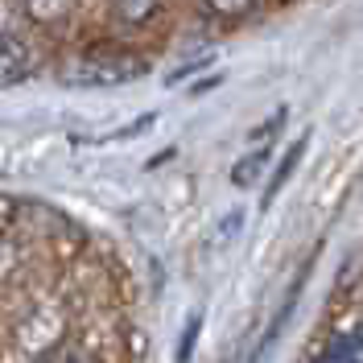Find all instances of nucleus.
Returning <instances> with one entry per match:
<instances>
[{
  "label": "nucleus",
  "mask_w": 363,
  "mask_h": 363,
  "mask_svg": "<svg viewBox=\"0 0 363 363\" xmlns=\"http://www.w3.org/2000/svg\"><path fill=\"white\" fill-rule=\"evenodd\" d=\"M29 70H33V45L13 29H0V91L25 83Z\"/></svg>",
  "instance_id": "3"
},
{
  "label": "nucleus",
  "mask_w": 363,
  "mask_h": 363,
  "mask_svg": "<svg viewBox=\"0 0 363 363\" xmlns=\"http://www.w3.org/2000/svg\"><path fill=\"white\" fill-rule=\"evenodd\" d=\"M264 165H269V149H260V153H248L244 161H235V165H231V186L248 190L252 182L264 174Z\"/></svg>",
  "instance_id": "7"
},
{
  "label": "nucleus",
  "mask_w": 363,
  "mask_h": 363,
  "mask_svg": "<svg viewBox=\"0 0 363 363\" xmlns=\"http://www.w3.org/2000/svg\"><path fill=\"white\" fill-rule=\"evenodd\" d=\"M21 4H25V17L33 25H42V29L67 25L74 17V9H79V0H21Z\"/></svg>",
  "instance_id": "4"
},
{
  "label": "nucleus",
  "mask_w": 363,
  "mask_h": 363,
  "mask_svg": "<svg viewBox=\"0 0 363 363\" xmlns=\"http://www.w3.org/2000/svg\"><path fill=\"white\" fill-rule=\"evenodd\" d=\"M70 363H99V359H83V355H70Z\"/></svg>",
  "instance_id": "12"
},
{
  "label": "nucleus",
  "mask_w": 363,
  "mask_h": 363,
  "mask_svg": "<svg viewBox=\"0 0 363 363\" xmlns=\"http://www.w3.org/2000/svg\"><path fill=\"white\" fill-rule=\"evenodd\" d=\"M301 153H306V136H301V140H297L294 149L285 153V165L277 169V178H272V186H269V199H277V190L285 186V178H289V169H297V161H301Z\"/></svg>",
  "instance_id": "9"
},
{
  "label": "nucleus",
  "mask_w": 363,
  "mask_h": 363,
  "mask_svg": "<svg viewBox=\"0 0 363 363\" xmlns=\"http://www.w3.org/2000/svg\"><path fill=\"white\" fill-rule=\"evenodd\" d=\"M297 285H301V281H297ZM297 285H294V294L285 297V306H281V310H277V318H272V322H269V330H264V339L256 342V363H264V359H269L272 342L281 339V330H285V318L294 314V306H297V294H301V289H297Z\"/></svg>",
  "instance_id": "5"
},
{
  "label": "nucleus",
  "mask_w": 363,
  "mask_h": 363,
  "mask_svg": "<svg viewBox=\"0 0 363 363\" xmlns=\"http://www.w3.org/2000/svg\"><path fill=\"white\" fill-rule=\"evenodd\" d=\"M149 70V62L128 50V45H116V42H91L83 50H74L62 67V83L79 91H104V87H124Z\"/></svg>",
  "instance_id": "1"
},
{
  "label": "nucleus",
  "mask_w": 363,
  "mask_h": 363,
  "mask_svg": "<svg viewBox=\"0 0 363 363\" xmlns=\"http://www.w3.org/2000/svg\"><path fill=\"white\" fill-rule=\"evenodd\" d=\"M62 335H67V310L54 306V301H45V306H38V310H29L21 318V326H17V351L29 363L50 359V355H58Z\"/></svg>",
  "instance_id": "2"
},
{
  "label": "nucleus",
  "mask_w": 363,
  "mask_h": 363,
  "mask_svg": "<svg viewBox=\"0 0 363 363\" xmlns=\"http://www.w3.org/2000/svg\"><path fill=\"white\" fill-rule=\"evenodd\" d=\"M206 9L215 17H223V21H244L252 9H256V0H206Z\"/></svg>",
  "instance_id": "8"
},
{
  "label": "nucleus",
  "mask_w": 363,
  "mask_h": 363,
  "mask_svg": "<svg viewBox=\"0 0 363 363\" xmlns=\"http://www.w3.org/2000/svg\"><path fill=\"white\" fill-rule=\"evenodd\" d=\"M13 215H17V203H13L9 194H0V235L9 231V223H13Z\"/></svg>",
  "instance_id": "10"
},
{
  "label": "nucleus",
  "mask_w": 363,
  "mask_h": 363,
  "mask_svg": "<svg viewBox=\"0 0 363 363\" xmlns=\"http://www.w3.org/2000/svg\"><path fill=\"white\" fill-rule=\"evenodd\" d=\"M38 363H70V355H50V359H38Z\"/></svg>",
  "instance_id": "11"
},
{
  "label": "nucleus",
  "mask_w": 363,
  "mask_h": 363,
  "mask_svg": "<svg viewBox=\"0 0 363 363\" xmlns=\"http://www.w3.org/2000/svg\"><path fill=\"white\" fill-rule=\"evenodd\" d=\"M157 9H161V0H112L116 21H124V25L153 21V17H157Z\"/></svg>",
  "instance_id": "6"
}]
</instances>
